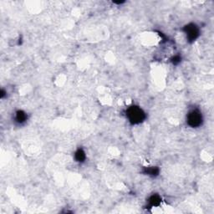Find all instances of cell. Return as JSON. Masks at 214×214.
<instances>
[{"instance_id": "obj_1", "label": "cell", "mask_w": 214, "mask_h": 214, "mask_svg": "<svg viewBox=\"0 0 214 214\" xmlns=\"http://www.w3.org/2000/svg\"><path fill=\"white\" fill-rule=\"evenodd\" d=\"M127 116L130 123L132 124L141 123L146 118V114L143 111L142 109L136 105H132L127 109Z\"/></svg>"}, {"instance_id": "obj_2", "label": "cell", "mask_w": 214, "mask_h": 214, "mask_svg": "<svg viewBox=\"0 0 214 214\" xmlns=\"http://www.w3.org/2000/svg\"><path fill=\"white\" fill-rule=\"evenodd\" d=\"M187 121L191 127L196 128L200 127L202 123V115L198 110H191L187 116Z\"/></svg>"}, {"instance_id": "obj_3", "label": "cell", "mask_w": 214, "mask_h": 214, "mask_svg": "<svg viewBox=\"0 0 214 214\" xmlns=\"http://www.w3.org/2000/svg\"><path fill=\"white\" fill-rule=\"evenodd\" d=\"M184 31L187 34V38L190 42L196 40L199 36V29H198V26L194 23H190V24L187 25L184 28Z\"/></svg>"}, {"instance_id": "obj_4", "label": "cell", "mask_w": 214, "mask_h": 214, "mask_svg": "<svg viewBox=\"0 0 214 214\" xmlns=\"http://www.w3.org/2000/svg\"><path fill=\"white\" fill-rule=\"evenodd\" d=\"M16 121L18 123H23L27 119V115L23 110H19L16 112V116H15Z\"/></svg>"}, {"instance_id": "obj_5", "label": "cell", "mask_w": 214, "mask_h": 214, "mask_svg": "<svg viewBox=\"0 0 214 214\" xmlns=\"http://www.w3.org/2000/svg\"><path fill=\"white\" fill-rule=\"evenodd\" d=\"M161 198L158 195H153L149 199V203L152 207H156L161 203Z\"/></svg>"}, {"instance_id": "obj_6", "label": "cell", "mask_w": 214, "mask_h": 214, "mask_svg": "<svg viewBox=\"0 0 214 214\" xmlns=\"http://www.w3.org/2000/svg\"><path fill=\"white\" fill-rule=\"evenodd\" d=\"M75 160L79 162H83L85 160V152L82 149H79L75 154Z\"/></svg>"}, {"instance_id": "obj_7", "label": "cell", "mask_w": 214, "mask_h": 214, "mask_svg": "<svg viewBox=\"0 0 214 214\" xmlns=\"http://www.w3.org/2000/svg\"><path fill=\"white\" fill-rule=\"evenodd\" d=\"M159 172V170L156 168V167H151L146 170V173L149 174V175H157Z\"/></svg>"}]
</instances>
